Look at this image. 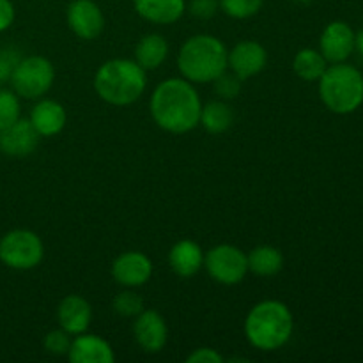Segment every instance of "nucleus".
<instances>
[{
	"mask_svg": "<svg viewBox=\"0 0 363 363\" xmlns=\"http://www.w3.org/2000/svg\"><path fill=\"white\" fill-rule=\"evenodd\" d=\"M151 116L162 130L183 135L195 130L201 121L202 103L199 92L186 78H169L151 96Z\"/></svg>",
	"mask_w": 363,
	"mask_h": 363,
	"instance_id": "f257e3e1",
	"label": "nucleus"
},
{
	"mask_svg": "<svg viewBox=\"0 0 363 363\" xmlns=\"http://www.w3.org/2000/svg\"><path fill=\"white\" fill-rule=\"evenodd\" d=\"M293 330V312L279 300L261 301L245 319V337L259 351L280 350L289 342Z\"/></svg>",
	"mask_w": 363,
	"mask_h": 363,
	"instance_id": "f03ea898",
	"label": "nucleus"
},
{
	"mask_svg": "<svg viewBox=\"0 0 363 363\" xmlns=\"http://www.w3.org/2000/svg\"><path fill=\"white\" fill-rule=\"evenodd\" d=\"M147 74L137 60L112 59L99 66L94 77V89L99 98L113 106L133 105L145 92Z\"/></svg>",
	"mask_w": 363,
	"mask_h": 363,
	"instance_id": "7ed1b4c3",
	"label": "nucleus"
},
{
	"mask_svg": "<svg viewBox=\"0 0 363 363\" xmlns=\"http://www.w3.org/2000/svg\"><path fill=\"white\" fill-rule=\"evenodd\" d=\"M227 53L229 50L215 35H191L177 53V67L191 84H208L227 69Z\"/></svg>",
	"mask_w": 363,
	"mask_h": 363,
	"instance_id": "20e7f679",
	"label": "nucleus"
},
{
	"mask_svg": "<svg viewBox=\"0 0 363 363\" xmlns=\"http://www.w3.org/2000/svg\"><path fill=\"white\" fill-rule=\"evenodd\" d=\"M319 96L326 108L339 116H347L363 103V74L346 62L326 67L319 78Z\"/></svg>",
	"mask_w": 363,
	"mask_h": 363,
	"instance_id": "39448f33",
	"label": "nucleus"
},
{
	"mask_svg": "<svg viewBox=\"0 0 363 363\" xmlns=\"http://www.w3.org/2000/svg\"><path fill=\"white\" fill-rule=\"evenodd\" d=\"M53 80H55L53 64L46 57L30 55L18 60L9 84L20 98L39 99L52 89Z\"/></svg>",
	"mask_w": 363,
	"mask_h": 363,
	"instance_id": "423d86ee",
	"label": "nucleus"
},
{
	"mask_svg": "<svg viewBox=\"0 0 363 363\" xmlns=\"http://www.w3.org/2000/svg\"><path fill=\"white\" fill-rule=\"evenodd\" d=\"M45 245L41 238L28 229H14L0 240V261L11 269L28 272L41 264Z\"/></svg>",
	"mask_w": 363,
	"mask_h": 363,
	"instance_id": "0eeeda50",
	"label": "nucleus"
},
{
	"mask_svg": "<svg viewBox=\"0 0 363 363\" xmlns=\"http://www.w3.org/2000/svg\"><path fill=\"white\" fill-rule=\"evenodd\" d=\"M204 268L215 282L236 286L248 273L247 254L234 245H216L204 255Z\"/></svg>",
	"mask_w": 363,
	"mask_h": 363,
	"instance_id": "6e6552de",
	"label": "nucleus"
},
{
	"mask_svg": "<svg viewBox=\"0 0 363 363\" xmlns=\"http://www.w3.org/2000/svg\"><path fill=\"white\" fill-rule=\"evenodd\" d=\"M152 262L142 252H124L113 261L112 277L123 287H140L147 284L152 277Z\"/></svg>",
	"mask_w": 363,
	"mask_h": 363,
	"instance_id": "1a4fd4ad",
	"label": "nucleus"
},
{
	"mask_svg": "<svg viewBox=\"0 0 363 363\" xmlns=\"http://www.w3.org/2000/svg\"><path fill=\"white\" fill-rule=\"evenodd\" d=\"M67 25L80 39L92 41L103 32L105 16L92 0H73L67 7Z\"/></svg>",
	"mask_w": 363,
	"mask_h": 363,
	"instance_id": "9d476101",
	"label": "nucleus"
},
{
	"mask_svg": "<svg viewBox=\"0 0 363 363\" xmlns=\"http://www.w3.org/2000/svg\"><path fill=\"white\" fill-rule=\"evenodd\" d=\"M268 62L266 48L257 41H241L227 53V67H230L240 80L261 73Z\"/></svg>",
	"mask_w": 363,
	"mask_h": 363,
	"instance_id": "9b49d317",
	"label": "nucleus"
},
{
	"mask_svg": "<svg viewBox=\"0 0 363 363\" xmlns=\"http://www.w3.org/2000/svg\"><path fill=\"white\" fill-rule=\"evenodd\" d=\"M319 52L332 64L346 62L354 52V30L346 21H332L323 30Z\"/></svg>",
	"mask_w": 363,
	"mask_h": 363,
	"instance_id": "f8f14e48",
	"label": "nucleus"
},
{
	"mask_svg": "<svg viewBox=\"0 0 363 363\" xmlns=\"http://www.w3.org/2000/svg\"><path fill=\"white\" fill-rule=\"evenodd\" d=\"M133 337L145 353H160L169 340L163 315L156 311H142L133 321Z\"/></svg>",
	"mask_w": 363,
	"mask_h": 363,
	"instance_id": "ddd939ff",
	"label": "nucleus"
},
{
	"mask_svg": "<svg viewBox=\"0 0 363 363\" xmlns=\"http://www.w3.org/2000/svg\"><path fill=\"white\" fill-rule=\"evenodd\" d=\"M39 144V133L28 119H18L6 130H0V151L11 158L32 155Z\"/></svg>",
	"mask_w": 363,
	"mask_h": 363,
	"instance_id": "4468645a",
	"label": "nucleus"
},
{
	"mask_svg": "<svg viewBox=\"0 0 363 363\" xmlns=\"http://www.w3.org/2000/svg\"><path fill=\"white\" fill-rule=\"evenodd\" d=\"M57 319L64 332L69 335H80L87 332L92 321V307L85 298L69 294L64 298L57 308Z\"/></svg>",
	"mask_w": 363,
	"mask_h": 363,
	"instance_id": "2eb2a0df",
	"label": "nucleus"
},
{
	"mask_svg": "<svg viewBox=\"0 0 363 363\" xmlns=\"http://www.w3.org/2000/svg\"><path fill=\"white\" fill-rule=\"evenodd\" d=\"M67 358L71 363H113L116 353L101 337L80 333L74 337V340H71Z\"/></svg>",
	"mask_w": 363,
	"mask_h": 363,
	"instance_id": "dca6fc26",
	"label": "nucleus"
},
{
	"mask_svg": "<svg viewBox=\"0 0 363 363\" xmlns=\"http://www.w3.org/2000/svg\"><path fill=\"white\" fill-rule=\"evenodd\" d=\"M38 131L39 137H55L66 128V108L55 99H39L30 112L28 119Z\"/></svg>",
	"mask_w": 363,
	"mask_h": 363,
	"instance_id": "f3484780",
	"label": "nucleus"
},
{
	"mask_svg": "<svg viewBox=\"0 0 363 363\" xmlns=\"http://www.w3.org/2000/svg\"><path fill=\"white\" fill-rule=\"evenodd\" d=\"M169 264L172 272L181 279H190L197 275L204 266V252L201 245L191 240H181L170 248Z\"/></svg>",
	"mask_w": 363,
	"mask_h": 363,
	"instance_id": "a211bd4d",
	"label": "nucleus"
},
{
	"mask_svg": "<svg viewBox=\"0 0 363 363\" xmlns=\"http://www.w3.org/2000/svg\"><path fill=\"white\" fill-rule=\"evenodd\" d=\"M138 16L156 25L176 23L186 11L184 0H133Z\"/></svg>",
	"mask_w": 363,
	"mask_h": 363,
	"instance_id": "6ab92c4d",
	"label": "nucleus"
},
{
	"mask_svg": "<svg viewBox=\"0 0 363 363\" xmlns=\"http://www.w3.org/2000/svg\"><path fill=\"white\" fill-rule=\"evenodd\" d=\"M169 55V43L160 34H145L135 46V60L145 71H155Z\"/></svg>",
	"mask_w": 363,
	"mask_h": 363,
	"instance_id": "aec40b11",
	"label": "nucleus"
},
{
	"mask_svg": "<svg viewBox=\"0 0 363 363\" xmlns=\"http://www.w3.org/2000/svg\"><path fill=\"white\" fill-rule=\"evenodd\" d=\"M247 261L248 272L257 277H273L284 268V255L280 254L279 248L272 247V245L255 247L247 255Z\"/></svg>",
	"mask_w": 363,
	"mask_h": 363,
	"instance_id": "412c9836",
	"label": "nucleus"
},
{
	"mask_svg": "<svg viewBox=\"0 0 363 363\" xmlns=\"http://www.w3.org/2000/svg\"><path fill=\"white\" fill-rule=\"evenodd\" d=\"M234 123L233 106L223 101H209L208 105H202L201 110V124L208 133L220 135L229 130Z\"/></svg>",
	"mask_w": 363,
	"mask_h": 363,
	"instance_id": "4be33fe9",
	"label": "nucleus"
},
{
	"mask_svg": "<svg viewBox=\"0 0 363 363\" xmlns=\"http://www.w3.org/2000/svg\"><path fill=\"white\" fill-rule=\"evenodd\" d=\"M328 67V60L321 52L314 48H303L296 53L293 60V69L301 80L318 82Z\"/></svg>",
	"mask_w": 363,
	"mask_h": 363,
	"instance_id": "5701e85b",
	"label": "nucleus"
},
{
	"mask_svg": "<svg viewBox=\"0 0 363 363\" xmlns=\"http://www.w3.org/2000/svg\"><path fill=\"white\" fill-rule=\"evenodd\" d=\"M20 96L11 89H0V130H6L20 119Z\"/></svg>",
	"mask_w": 363,
	"mask_h": 363,
	"instance_id": "b1692460",
	"label": "nucleus"
},
{
	"mask_svg": "<svg viewBox=\"0 0 363 363\" xmlns=\"http://www.w3.org/2000/svg\"><path fill=\"white\" fill-rule=\"evenodd\" d=\"M220 9L234 20H247L261 11L264 0H218Z\"/></svg>",
	"mask_w": 363,
	"mask_h": 363,
	"instance_id": "393cba45",
	"label": "nucleus"
},
{
	"mask_svg": "<svg viewBox=\"0 0 363 363\" xmlns=\"http://www.w3.org/2000/svg\"><path fill=\"white\" fill-rule=\"evenodd\" d=\"M113 311L121 315V318H137L142 311H144V300L138 293L131 291L130 287L117 294L113 298Z\"/></svg>",
	"mask_w": 363,
	"mask_h": 363,
	"instance_id": "a878e982",
	"label": "nucleus"
},
{
	"mask_svg": "<svg viewBox=\"0 0 363 363\" xmlns=\"http://www.w3.org/2000/svg\"><path fill=\"white\" fill-rule=\"evenodd\" d=\"M43 346H45L46 353L55 354V357H62V354H67L71 347V339L69 333L60 330H52V332L46 333L45 340H43Z\"/></svg>",
	"mask_w": 363,
	"mask_h": 363,
	"instance_id": "bb28decb",
	"label": "nucleus"
},
{
	"mask_svg": "<svg viewBox=\"0 0 363 363\" xmlns=\"http://www.w3.org/2000/svg\"><path fill=\"white\" fill-rule=\"evenodd\" d=\"M213 84H215V92L222 99L236 98L241 91V80L233 73V71H230V73L223 71L218 78L213 80Z\"/></svg>",
	"mask_w": 363,
	"mask_h": 363,
	"instance_id": "cd10ccee",
	"label": "nucleus"
},
{
	"mask_svg": "<svg viewBox=\"0 0 363 363\" xmlns=\"http://www.w3.org/2000/svg\"><path fill=\"white\" fill-rule=\"evenodd\" d=\"M20 59L21 57L18 55L16 50H13V48L0 50V87L6 84H9L11 74H13L14 67H16L18 60Z\"/></svg>",
	"mask_w": 363,
	"mask_h": 363,
	"instance_id": "c85d7f7f",
	"label": "nucleus"
},
{
	"mask_svg": "<svg viewBox=\"0 0 363 363\" xmlns=\"http://www.w3.org/2000/svg\"><path fill=\"white\" fill-rule=\"evenodd\" d=\"M191 16L201 18V20H209L220 9L218 0H190L186 7Z\"/></svg>",
	"mask_w": 363,
	"mask_h": 363,
	"instance_id": "c756f323",
	"label": "nucleus"
},
{
	"mask_svg": "<svg viewBox=\"0 0 363 363\" xmlns=\"http://www.w3.org/2000/svg\"><path fill=\"white\" fill-rule=\"evenodd\" d=\"M186 363H223V357L211 347H199L186 358Z\"/></svg>",
	"mask_w": 363,
	"mask_h": 363,
	"instance_id": "7c9ffc66",
	"label": "nucleus"
},
{
	"mask_svg": "<svg viewBox=\"0 0 363 363\" xmlns=\"http://www.w3.org/2000/svg\"><path fill=\"white\" fill-rule=\"evenodd\" d=\"M14 6L11 0H0V32L7 30L14 21Z\"/></svg>",
	"mask_w": 363,
	"mask_h": 363,
	"instance_id": "2f4dec72",
	"label": "nucleus"
},
{
	"mask_svg": "<svg viewBox=\"0 0 363 363\" xmlns=\"http://www.w3.org/2000/svg\"><path fill=\"white\" fill-rule=\"evenodd\" d=\"M354 48H357L358 53L363 57V30L354 34Z\"/></svg>",
	"mask_w": 363,
	"mask_h": 363,
	"instance_id": "473e14b6",
	"label": "nucleus"
}]
</instances>
